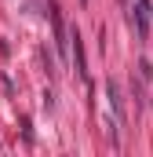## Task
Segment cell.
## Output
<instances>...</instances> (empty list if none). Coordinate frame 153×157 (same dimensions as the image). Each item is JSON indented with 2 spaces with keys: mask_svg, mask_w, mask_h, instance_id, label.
<instances>
[{
  "mask_svg": "<svg viewBox=\"0 0 153 157\" xmlns=\"http://www.w3.org/2000/svg\"><path fill=\"white\" fill-rule=\"evenodd\" d=\"M131 18H135V29H139V37L146 40V37H150V4H146V0H135V7H131Z\"/></svg>",
  "mask_w": 153,
  "mask_h": 157,
  "instance_id": "obj_1",
  "label": "cell"
},
{
  "mask_svg": "<svg viewBox=\"0 0 153 157\" xmlns=\"http://www.w3.org/2000/svg\"><path fill=\"white\" fill-rule=\"evenodd\" d=\"M106 91H110V106H113L117 121L124 117V99H120V88H117V80H106Z\"/></svg>",
  "mask_w": 153,
  "mask_h": 157,
  "instance_id": "obj_2",
  "label": "cell"
},
{
  "mask_svg": "<svg viewBox=\"0 0 153 157\" xmlns=\"http://www.w3.org/2000/svg\"><path fill=\"white\" fill-rule=\"evenodd\" d=\"M73 62H76V73L88 77V62H84V48H80V33L73 29Z\"/></svg>",
  "mask_w": 153,
  "mask_h": 157,
  "instance_id": "obj_3",
  "label": "cell"
}]
</instances>
